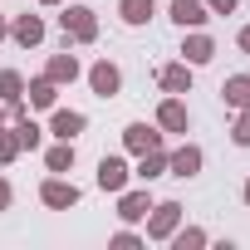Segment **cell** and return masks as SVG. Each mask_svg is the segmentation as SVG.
Listing matches in <instances>:
<instances>
[{"label":"cell","mask_w":250,"mask_h":250,"mask_svg":"<svg viewBox=\"0 0 250 250\" xmlns=\"http://www.w3.org/2000/svg\"><path fill=\"white\" fill-rule=\"evenodd\" d=\"M59 30H64V40H74V44H93V40H98V15H93L88 5H64V10H59Z\"/></svg>","instance_id":"obj_1"},{"label":"cell","mask_w":250,"mask_h":250,"mask_svg":"<svg viewBox=\"0 0 250 250\" xmlns=\"http://www.w3.org/2000/svg\"><path fill=\"white\" fill-rule=\"evenodd\" d=\"M143 221H147V235H143V240H167V235L182 226V201H152V211H147Z\"/></svg>","instance_id":"obj_2"},{"label":"cell","mask_w":250,"mask_h":250,"mask_svg":"<svg viewBox=\"0 0 250 250\" xmlns=\"http://www.w3.org/2000/svg\"><path fill=\"white\" fill-rule=\"evenodd\" d=\"M88 88H93L98 98H118V93H123V69H118L113 59L88 64Z\"/></svg>","instance_id":"obj_3"},{"label":"cell","mask_w":250,"mask_h":250,"mask_svg":"<svg viewBox=\"0 0 250 250\" xmlns=\"http://www.w3.org/2000/svg\"><path fill=\"white\" fill-rule=\"evenodd\" d=\"M79 196H83V191H79L74 182H64L59 172H54V177L40 187V201H44L49 211H69V206H79Z\"/></svg>","instance_id":"obj_4"},{"label":"cell","mask_w":250,"mask_h":250,"mask_svg":"<svg viewBox=\"0 0 250 250\" xmlns=\"http://www.w3.org/2000/svg\"><path fill=\"white\" fill-rule=\"evenodd\" d=\"M201 162H206V152H201L196 143H182L177 152H167V172H172V177H182V182H191V177L201 172Z\"/></svg>","instance_id":"obj_5"},{"label":"cell","mask_w":250,"mask_h":250,"mask_svg":"<svg viewBox=\"0 0 250 250\" xmlns=\"http://www.w3.org/2000/svg\"><path fill=\"white\" fill-rule=\"evenodd\" d=\"M123 147L133 157H143V152L162 147V128H152V123H128V128H123Z\"/></svg>","instance_id":"obj_6"},{"label":"cell","mask_w":250,"mask_h":250,"mask_svg":"<svg viewBox=\"0 0 250 250\" xmlns=\"http://www.w3.org/2000/svg\"><path fill=\"white\" fill-rule=\"evenodd\" d=\"M157 128H162V133H187V128H191V113H187V103H182L177 93H167V98L157 103Z\"/></svg>","instance_id":"obj_7"},{"label":"cell","mask_w":250,"mask_h":250,"mask_svg":"<svg viewBox=\"0 0 250 250\" xmlns=\"http://www.w3.org/2000/svg\"><path fill=\"white\" fill-rule=\"evenodd\" d=\"M147 211H152V191H147V182H143L138 191H128V187L118 191V221H128V226H133V221H143Z\"/></svg>","instance_id":"obj_8"},{"label":"cell","mask_w":250,"mask_h":250,"mask_svg":"<svg viewBox=\"0 0 250 250\" xmlns=\"http://www.w3.org/2000/svg\"><path fill=\"white\" fill-rule=\"evenodd\" d=\"M83 128H88V118H83L79 108H54V113H49V133H54L59 143H74Z\"/></svg>","instance_id":"obj_9"},{"label":"cell","mask_w":250,"mask_h":250,"mask_svg":"<svg viewBox=\"0 0 250 250\" xmlns=\"http://www.w3.org/2000/svg\"><path fill=\"white\" fill-rule=\"evenodd\" d=\"M167 15H172V25H182V30H201V25L211 20L206 0H172V5H167Z\"/></svg>","instance_id":"obj_10"},{"label":"cell","mask_w":250,"mask_h":250,"mask_svg":"<svg viewBox=\"0 0 250 250\" xmlns=\"http://www.w3.org/2000/svg\"><path fill=\"white\" fill-rule=\"evenodd\" d=\"M93 182H98L103 191H113V196H118L123 187L133 182V167L123 162V157H103V162H98V177H93Z\"/></svg>","instance_id":"obj_11"},{"label":"cell","mask_w":250,"mask_h":250,"mask_svg":"<svg viewBox=\"0 0 250 250\" xmlns=\"http://www.w3.org/2000/svg\"><path fill=\"white\" fill-rule=\"evenodd\" d=\"M44 35H49V30H44V20H40V15H15V20H10V40H15L20 49L44 44Z\"/></svg>","instance_id":"obj_12"},{"label":"cell","mask_w":250,"mask_h":250,"mask_svg":"<svg viewBox=\"0 0 250 250\" xmlns=\"http://www.w3.org/2000/svg\"><path fill=\"white\" fill-rule=\"evenodd\" d=\"M182 59H187L191 69H201V64H211V59H216V40H211L206 30H191V35L182 40Z\"/></svg>","instance_id":"obj_13"},{"label":"cell","mask_w":250,"mask_h":250,"mask_svg":"<svg viewBox=\"0 0 250 250\" xmlns=\"http://www.w3.org/2000/svg\"><path fill=\"white\" fill-rule=\"evenodd\" d=\"M157 83H162L167 93H191V64H187V59L162 64V69H157Z\"/></svg>","instance_id":"obj_14"},{"label":"cell","mask_w":250,"mask_h":250,"mask_svg":"<svg viewBox=\"0 0 250 250\" xmlns=\"http://www.w3.org/2000/svg\"><path fill=\"white\" fill-rule=\"evenodd\" d=\"M83 69H79V59L64 49V54H49V64H44V79H54V83H74Z\"/></svg>","instance_id":"obj_15"},{"label":"cell","mask_w":250,"mask_h":250,"mask_svg":"<svg viewBox=\"0 0 250 250\" xmlns=\"http://www.w3.org/2000/svg\"><path fill=\"white\" fill-rule=\"evenodd\" d=\"M133 177H138V182H157V177H167V147L143 152V157H138V167H133Z\"/></svg>","instance_id":"obj_16"},{"label":"cell","mask_w":250,"mask_h":250,"mask_svg":"<svg viewBox=\"0 0 250 250\" xmlns=\"http://www.w3.org/2000/svg\"><path fill=\"white\" fill-rule=\"evenodd\" d=\"M152 10H157V0H118V20H123V25H133V30L147 25Z\"/></svg>","instance_id":"obj_17"},{"label":"cell","mask_w":250,"mask_h":250,"mask_svg":"<svg viewBox=\"0 0 250 250\" xmlns=\"http://www.w3.org/2000/svg\"><path fill=\"white\" fill-rule=\"evenodd\" d=\"M221 98H226V108H250V74H230L221 83Z\"/></svg>","instance_id":"obj_18"},{"label":"cell","mask_w":250,"mask_h":250,"mask_svg":"<svg viewBox=\"0 0 250 250\" xmlns=\"http://www.w3.org/2000/svg\"><path fill=\"white\" fill-rule=\"evenodd\" d=\"M25 93H30V108H54V103H59V83L44 79V74H40L35 83H25Z\"/></svg>","instance_id":"obj_19"},{"label":"cell","mask_w":250,"mask_h":250,"mask_svg":"<svg viewBox=\"0 0 250 250\" xmlns=\"http://www.w3.org/2000/svg\"><path fill=\"white\" fill-rule=\"evenodd\" d=\"M0 103H25V74L20 69H0Z\"/></svg>","instance_id":"obj_20"},{"label":"cell","mask_w":250,"mask_h":250,"mask_svg":"<svg viewBox=\"0 0 250 250\" xmlns=\"http://www.w3.org/2000/svg\"><path fill=\"white\" fill-rule=\"evenodd\" d=\"M74 162H79L74 143H54V147L44 152V167H49V172H74Z\"/></svg>","instance_id":"obj_21"},{"label":"cell","mask_w":250,"mask_h":250,"mask_svg":"<svg viewBox=\"0 0 250 250\" xmlns=\"http://www.w3.org/2000/svg\"><path fill=\"white\" fill-rule=\"evenodd\" d=\"M15 138H20V147H25V152H35V147L44 143V128H40L35 118H15Z\"/></svg>","instance_id":"obj_22"},{"label":"cell","mask_w":250,"mask_h":250,"mask_svg":"<svg viewBox=\"0 0 250 250\" xmlns=\"http://www.w3.org/2000/svg\"><path fill=\"white\" fill-rule=\"evenodd\" d=\"M167 240H172V245H177V250H201V245H206V240H211V235H206V230H201V226H187V230H182V226H177V230H172V235H167Z\"/></svg>","instance_id":"obj_23"},{"label":"cell","mask_w":250,"mask_h":250,"mask_svg":"<svg viewBox=\"0 0 250 250\" xmlns=\"http://www.w3.org/2000/svg\"><path fill=\"white\" fill-rule=\"evenodd\" d=\"M25 147H20V138H15V128H0V167H10L15 157H20Z\"/></svg>","instance_id":"obj_24"},{"label":"cell","mask_w":250,"mask_h":250,"mask_svg":"<svg viewBox=\"0 0 250 250\" xmlns=\"http://www.w3.org/2000/svg\"><path fill=\"white\" fill-rule=\"evenodd\" d=\"M230 143H235V147H250V108H240L235 128H230Z\"/></svg>","instance_id":"obj_25"},{"label":"cell","mask_w":250,"mask_h":250,"mask_svg":"<svg viewBox=\"0 0 250 250\" xmlns=\"http://www.w3.org/2000/svg\"><path fill=\"white\" fill-rule=\"evenodd\" d=\"M113 245H118V250H133V245H147V240H143L138 230H118V235H113Z\"/></svg>","instance_id":"obj_26"},{"label":"cell","mask_w":250,"mask_h":250,"mask_svg":"<svg viewBox=\"0 0 250 250\" xmlns=\"http://www.w3.org/2000/svg\"><path fill=\"white\" fill-rule=\"evenodd\" d=\"M235 5H240V0H206L211 15H235Z\"/></svg>","instance_id":"obj_27"},{"label":"cell","mask_w":250,"mask_h":250,"mask_svg":"<svg viewBox=\"0 0 250 250\" xmlns=\"http://www.w3.org/2000/svg\"><path fill=\"white\" fill-rule=\"evenodd\" d=\"M10 201H15V191H10V182L0 177V211H10Z\"/></svg>","instance_id":"obj_28"},{"label":"cell","mask_w":250,"mask_h":250,"mask_svg":"<svg viewBox=\"0 0 250 250\" xmlns=\"http://www.w3.org/2000/svg\"><path fill=\"white\" fill-rule=\"evenodd\" d=\"M235 44H240V54H250V25H245V30L235 35Z\"/></svg>","instance_id":"obj_29"},{"label":"cell","mask_w":250,"mask_h":250,"mask_svg":"<svg viewBox=\"0 0 250 250\" xmlns=\"http://www.w3.org/2000/svg\"><path fill=\"white\" fill-rule=\"evenodd\" d=\"M0 40H10V20L5 15H0Z\"/></svg>","instance_id":"obj_30"},{"label":"cell","mask_w":250,"mask_h":250,"mask_svg":"<svg viewBox=\"0 0 250 250\" xmlns=\"http://www.w3.org/2000/svg\"><path fill=\"white\" fill-rule=\"evenodd\" d=\"M240 201H245V206H250V177H245V187H240Z\"/></svg>","instance_id":"obj_31"},{"label":"cell","mask_w":250,"mask_h":250,"mask_svg":"<svg viewBox=\"0 0 250 250\" xmlns=\"http://www.w3.org/2000/svg\"><path fill=\"white\" fill-rule=\"evenodd\" d=\"M0 128H5V103H0Z\"/></svg>","instance_id":"obj_32"},{"label":"cell","mask_w":250,"mask_h":250,"mask_svg":"<svg viewBox=\"0 0 250 250\" xmlns=\"http://www.w3.org/2000/svg\"><path fill=\"white\" fill-rule=\"evenodd\" d=\"M40 5H64V0H40Z\"/></svg>","instance_id":"obj_33"}]
</instances>
